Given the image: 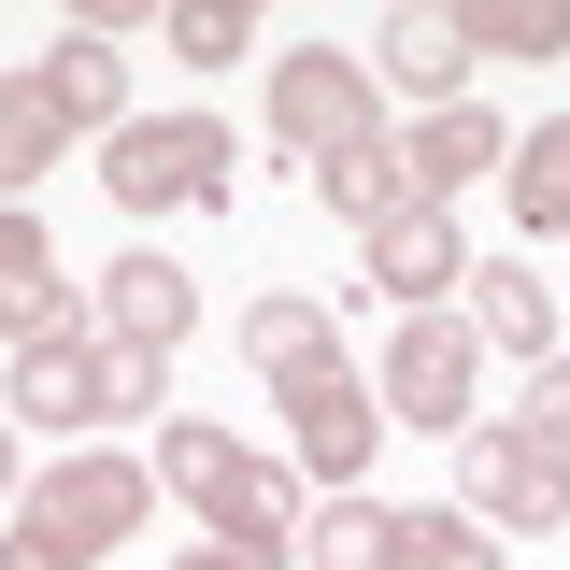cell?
Wrapping results in <instances>:
<instances>
[{
  "mask_svg": "<svg viewBox=\"0 0 570 570\" xmlns=\"http://www.w3.org/2000/svg\"><path fill=\"white\" fill-rule=\"evenodd\" d=\"M171 385V356H129V343H86V328H43V343H14V414L29 428H115V414H142Z\"/></svg>",
  "mask_w": 570,
  "mask_h": 570,
  "instance_id": "1",
  "label": "cell"
},
{
  "mask_svg": "<svg viewBox=\"0 0 570 570\" xmlns=\"http://www.w3.org/2000/svg\"><path fill=\"white\" fill-rule=\"evenodd\" d=\"M228 157L243 142L214 115H129L100 142V186H115V214H200V200H228Z\"/></svg>",
  "mask_w": 570,
  "mask_h": 570,
  "instance_id": "2",
  "label": "cell"
},
{
  "mask_svg": "<svg viewBox=\"0 0 570 570\" xmlns=\"http://www.w3.org/2000/svg\"><path fill=\"white\" fill-rule=\"evenodd\" d=\"M385 129V100H371V58H328V43H285L272 58V142L285 157H343V142Z\"/></svg>",
  "mask_w": 570,
  "mask_h": 570,
  "instance_id": "3",
  "label": "cell"
},
{
  "mask_svg": "<svg viewBox=\"0 0 570 570\" xmlns=\"http://www.w3.org/2000/svg\"><path fill=\"white\" fill-rule=\"evenodd\" d=\"M471 385H485L471 314H385V414L400 428H471Z\"/></svg>",
  "mask_w": 570,
  "mask_h": 570,
  "instance_id": "4",
  "label": "cell"
},
{
  "mask_svg": "<svg viewBox=\"0 0 570 570\" xmlns=\"http://www.w3.org/2000/svg\"><path fill=\"white\" fill-rule=\"evenodd\" d=\"M142 513H157V471H142V456H71V471H43V485H29V513H14V528H43V542L86 570L100 542H129Z\"/></svg>",
  "mask_w": 570,
  "mask_h": 570,
  "instance_id": "5",
  "label": "cell"
},
{
  "mask_svg": "<svg viewBox=\"0 0 570 570\" xmlns=\"http://www.w3.org/2000/svg\"><path fill=\"white\" fill-rule=\"evenodd\" d=\"M456 485H471V513H485V528H513V542L570 528V485L513 442V428H456Z\"/></svg>",
  "mask_w": 570,
  "mask_h": 570,
  "instance_id": "6",
  "label": "cell"
},
{
  "mask_svg": "<svg viewBox=\"0 0 570 570\" xmlns=\"http://www.w3.org/2000/svg\"><path fill=\"white\" fill-rule=\"evenodd\" d=\"M371 285H385V314H442V285H471V243H456V214H371Z\"/></svg>",
  "mask_w": 570,
  "mask_h": 570,
  "instance_id": "7",
  "label": "cell"
},
{
  "mask_svg": "<svg viewBox=\"0 0 570 570\" xmlns=\"http://www.w3.org/2000/svg\"><path fill=\"white\" fill-rule=\"evenodd\" d=\"M186 328H200V285L171 272L157 243H129V257L100 272V343H129V356H171Z\"/></svg>",
  "mask_w": 570,
  "mask_h": 570,
  "instance_id": "8",
  "label": "cell"
},
{
  "mask_svg": "<svg viewBox=\"0 0 570 570\" xmlns=\"http://www.w3.org/2000/svg\"><path fill=\"white\" fill-rule=\"evenodd\" d=\"M29 86H43V115H58V129H129V58H115V43H100V29H58V43H43V58H29Z\"/></svg>",
  "mask_w": 570,
  "mask_h": 570,
  "instance_id": "9",
  "label": "cell"
},
{
  "mask_svg": "<svg viewBox=\"0 0 570 570\" xmlns=\"http://www.w3.org/2000/svg\"><path fill=\"white\" fill-rule=\"evenodd\" d=\"M243 356L272 371L285 400H314V385H343V343H328V299H299V285H272V299L243 314Z\"/></svg>",
  "mask_w": 570,
  "mask_h": 570,
  "instance_id": "10",
  "label": "cell"
},
{
  "mask_svg": "<svg viewBox=\"0 0 570 570\" xmlns=\"http://www.w3.org/2000/svg\"><path fill=\"white\" fill-rule=\"evenodd\" d=\"M499 157H513V129H499V115H471V100H456V115H428L414 142H400V200H456V186H485Z\"/></svg>",
  "mask_w": 570,
  "mask_h": 570,
  "instance_id": "11",
  "label": "cell"
},
{
  "mask_svg": "<svg viewBox=\"0 0 570 570\" xmlns=\"http://www.w3.org/2000/svg\"><path fill=\"white\" fill-rule=\"evenodd\" d=\"M43 328H71L58 228H43V214H0V343H43Z\"/></svg>",
  "mask_w": 570,
  "mask_h": 570,
  "instance_id": "12",
  "label": "cell"
},
{
  "mask_svg": "<svg viewBox=\"0 0 570 570\" xmlns=\"http://www.w3.org/2000/svg\"><path fill=\"white\" fill-rule=\"evenodd\" d=\"M371 71H385L400 100H428V115H456V86H471V29H456V14H385V29H371Z\"/></svg>",
  "mask_w": 570,
  "mask_h": 570,
  "instance_id": "13",
  "label": "cell"
},
{
  "mask_svg": "<svg viewBox=\"0 0 570 570\" xmlns=\"http://www.w3.org/2000/svg\"><path fill=\"white\" fill-rule=\"evenodd\" d=\"M285 428H299V471L314 485H356L371 442H385V400L371 385H314V400H285Z\"/></svg>",
  "mask_w": 570,
  "mask_h": 570,
  "instance_id": "14",
  "label": "cell"
},
{
  "mask_svg": "<svg viewBox=\"0 0 570 570\" xmlns=\"http://www.w3.org/2000/svg\"><path fill=\"white\" fill-rule=\"evenodd\" d=\"M471 343L485 356H557V299H542V272H513V257H471Z\"/></svg>",
  "mask_w": 570,
  "mask_h": 570,
  "instance_id": "15",
  "label": "cell"
},
{
  "mask_svg": "<svg viewBox=\"0 0 570 570\" xmlns=\"http://www.w3.org/2000/svg\"><path fill=\"white\" fill-rule=\"evenodd\" d=\"M243 471H257V456H243L228 428H200V414H171V428H157V499H186V513H228V499H243Z\"/></svg>",
  "mask_w": 570,
  "mask_h": 570,
  "instance_id": "16",
  "label": "cell"
},
{
  "mask_svg": "<svg viewBox=\"0 0 570 570\" xmlns=\"http://www.w3.org/2000/svg\"><path fill=\"white\" fill-rule=\"evenodd\" d=\"M299 528H314V499L285 485L272 456H257V471H243V499L214 513V542H228V557H257V570H285V557H299Z\"/></svg>",
  "mask_w": 570,
  "mask_h": 570,
  "instance_id": "17",
  "label": "cell"
},
{
  "mask_svg": "<svg viewBox=\"0 0 570 570\" xmlns=\"http://www.w3.org/2000/svg\"><path fill=\"white\" fill-rule=\"evenodd\" d=\"M499 186H513V228H570V115H542V129L513 142Z\"/></svg>",
  "mask_w": 570,
  "mask_h": 570,
  "instance_id": "18",
  "label": "cell"
},
{
  "mask_svg": "<svg viewBox=\"0 0 570 570\" xmlns=\"http://www.w3.org/2000/svg\"><path fill=\"white\" fill-rule=\"evenodd\" d=\"M43 171H58V115H43V86L14 71V86H0V214H29Z\"/></svg>",
  "mask_w": 570,
  "mask_h": 570,
  "instance_id": "19",
  "label": "cell"
},
{
  "mask_svg": "<svg viewBox=\"0 0 570 570\" xmlns=\"http://www.w3.org/2000/svg\"><path fill=\"white\" fill-rule=\"evenodd\" d=\"M299 557L314 570H400V513H385V499H328V513L299 528Z\"/></svg>",
  "mask_w": 570,
  "mask_h": 570,
  "instance_id": "20",
  "label": "cell"
},
{
  "mask_svg": "<svg viewBox=\"0 0 570 570\" xmlns=\"http://www.w3.org/2000/svg\"><path fill=\"white\" fill-rule=\"evenodd\" d=\"M314 200L328 214H400V129H371V142H343V157H314Z\"/></svg>",
  "mask_w": 570,
  "mask_h": 570,
  "instance_id": "21",
  "label": "cell"
},
{
  "mask_svg": "<svg viewBox=\"0 0 570 570\" xmlns=\"http://www.w3.org/2000/svg\"><path fill=\"white\" fill-rule=\"evenodd\" d=\"M471 58H570V0H471Z\"/></svg>",
  "mask_w": 570,
  "mask_h": 570,
  "instance_id": "22",
  "label": "cell"
},
{
  "mask_svg": "<svg viewBox=\"0 0 570 570\" xmlns=\"http://www.w3.org/2000/svg\"><path fill=\"white\" fill-rule=\"evenodd\" d=\"M513 442H528V456L570 485V356H542V371H528V400H513Z\"/></svg>",
  "mask_w": 570,
  "mask_h": 570,
  "instance_id": "23",
  "label": "cell"
},
{
  "mask_svg": "<svg viewBox=\"0 0 570 570\" xmlns=\"http://www.w3.org/2000/svg\"><path fill=\"white\" fill-rule=\"evenodd\" d=\"M400 570H513L471 513H400Z\"/></svg>",
  "mask_w": 570,
  "mask_h": 570,
  "instance_id": "24",
  "label": "cell"
},
{
  "mask_svg": "<svg viewBox=\"0 0 570 570\" xmlns=\"http://www.w3.org/2000/svg\"><path fill=\"white\" fill-rule=\"evenodd\" d=\"M171 58H186V71L257 58V14H243V0H186V14H171Z\"/></svg>",
  "mask_w": 570,
  "mask_h": 570,
  "instance_id": "25",
  "label": "cell"
},
{
  "mask_svg": "<svg viewBox=\"0 0 570 570\" xmlns=\"http://www.w3.org/2000/svg\"><path fill=\"white\" fill-rule=\"evenodd\" d=\"M0 570H71V557L43 542V528H0Z\"/></svg>",
  "mask_w": 570,
  "mask_h": 570,
  "instance_id": "26",
  "label": "cell"
},
{
  "mask_svg": "<svg viewBox=\"0 0 570 570\" xmlns=\"http://www.w3.org/2000/svg\"><path fill=\"white\" fill-rule=\"evenodd\" d=\"M171 570H257V557H228V542H186V557H171Z\"/></svg>",
  "mask_w": 570,
  "mask_h": 570,
  "instance_id": "27",
  "label": "cell"
},
{
  "mask_svg": "<svg viewBox=\"0 0 570 570\" xmlns=\"http://www.w3.org/2000/svg\"><path fill=\"white\" fill-rule=\"evenodd\" d=\"M0 485H14V428H0Z\"/></svg>",
  "mask_w": 570,
  "mask_h": 570,
  "instance_id": "28",
  "label": "cell"
}]
</instances>
